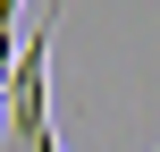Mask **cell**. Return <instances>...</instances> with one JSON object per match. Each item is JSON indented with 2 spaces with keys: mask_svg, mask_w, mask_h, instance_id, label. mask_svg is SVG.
Here are the masks:
<instances>
[{
  "mask_svg": "<svg viewBox=\"0 0 160 152\" xmlns=\"http://www.w3.org/2000/svg\"><path fill=\"white\" fill-rule=\"evenodd\" d=\"M59 8L68 0H51V17L25 34V51H17V68H8V144L0 152H51V34H59Z\"/></svg>",
  "mask_w": 160,
  "mask_h": 152,
  "instance_id": "1",
  "label": "cell"
},
{
  "mask_svg": "<svg viewBox=\"0 0 160 152\" xmlns=\"http://www.w3.org/2000/svg\"><path fill=\"white\" fill-rule=\"evenodd\" d=\"M0 25H17V0H0Z\"/></svg>",
  "mask_w": 160,
  "mask_h": 152,
  "instance_id": "2",
  "label": "cell"
},
{
  "mask_svg": "<svg viewBox=\"0 0 160 152\" xmlns=\"http://www.w3.org/2000/svg\"><path fill=\"white\" fill-rule=\"evenodd\" d=\"M51 152H59V144H51Z\"/></svg>",
  "mask_w": 160,
  "mask_h": 152,
  "instance_id": "3",
  "label": "cell"
}]
</instances>
